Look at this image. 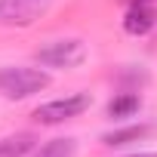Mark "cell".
<instances>
[{
	"label": "cell",
	"instance_id": "ba28073f",
	"mask_svg": "<svg viewBox=\"0 0 157 157\" xmlns=\"http://www.w3.org/2000/svg\"><path fill=\"white\" fill-rule=\"evenodd\" d=\"M139 105H142V102H139V96L123 90V93H117V96L108 102V117H111V120H114V117H129V114H136V111H139Z\"/></svg>",
	"mask_w": 157,
	"mask_h": 157
},
{
	"label": "cell",
	"instance_id": "5b68a950",
	"mask_svg": "<svg viewBox=\"0 0 157 157\" xmlns=\"http://www.w3.org/2000/svg\"><path fill=\"white\" fill-rule=\"evenodd\" d=\"M154 22H157V13L151 10V3H132L123 19V28L129 34H148L154 28Z\"/></svg>",
	"mask_w": 157,
	"mask_h": 157
},
{
	"label": "cell",
	"instance_id": "52a82bcc",
	"mask_svg": "<svg viewBox=\"0 0 157 157\" xmlns=\"http://www.w3.org/2000/svg\"><path fill=\"white\" fill-rule=\"evenodd\" d=\"M145 136H151V126H148V123H139V126H126V129L105 132V136H102V142H105V145H111V148H117V145L139 142V139H145Z\"/></svg>",
	"mask_w": 157,
	"mask_h": 157
},
{
	"label": "cell",
	"instance_id": "30bf717a",
	"mask_svg": "<svg viewBox=\"0 0 157 157\" xmlns=\"http://www.w3.org/2000/svg\"><path fill=\"white\" fill-rule=\"evenodd\" d=\"M136 157H157V151H154V154H136Z\"/></svg>",
	"mask_w": 157,
	"mask_h": 157
},
{
	"label": "cell",
	"instance_id": "9c48e42d",
	"mask_svg": "<svg viewBox=\"0 0 157 157\" xmlns=\"http://www.w3.org/2000/svg\"><path fill=\"white\" fill-rule=\"evenodd\" d=\"M74 154H77V142L74 139H52L34 157H74Z\"/></svg>",
	"mask_w": 157,
	"mask_h": 157
},
{
	"label": "cell",
	"instance_id": "3957f363",
	"mask_svg": "<svg viewBox=\"0 0 157 157\" xmlns=\"http://www.w3.org/2000/svg\"><path fill=\"white\" fill-rule=\"evenodd\" d=\"M49 6H52V0H0V25H6V28H28Z\"/></svg>",
	"mask_w": 157,
	"mask_h": 157
},
{
	"label": "cell",
	"instance_id": "8992f818",
	"mask_svg": "<svg viewBox=\"0 0 157 157\" xmlns=\"http://www.w3.org/2000/svg\"><path fill=\"white\" fill-rule=\"evenodd\" d=\"M34 145H37L34 132H13L6 139H0V157H25L34 151Z\"/></svg>",
	"mask_w": 157,
	"mask_h": 157
},
{
	"label": "cell",
	"instance_id": "7a4b0ae2",
	"mask_svg": "<svg viewBox=\"0 0 157 157\" xmlns=\"http://www.w3.org/2000/svg\"><path fill=\"white\" fill-rule=\"evenodd\" d=\"M34 59L46 68H77L83 59H86V43L77 40V37H65V40H49L43 43Z\"/></svg>",
	"mask_w": 157,
	"mask_h": 157
},
{
	"label": "cell",
	"instance_id": "277c9868",
	"mask_svg": "<svg viewBox=\"0 0 157 157\" xmlns=\"http://www.w3.org/2000/svg\"><path fill=\"white\" fill-rule=\"evenodd\" d=\"M93 105V99L86 93H74V96H65V99H52L46 105H40L34 111V120L37 123H62V120H71L77 114H83L86 108Z\"/></svg>",
	"mask_w": 157,
	"mask_h": 157
},
{
	"label": "cell",
	"instance_id": "6da1fadb",
	"mask_svg": "<svg viewBox=\"0 0 157 157\" xmlns=\"http://www.w3.org/2000/svg\"><path fill=\"white\" fill-rule=\"evenodd\" d=\"M46 86H49V74L40 68H22V65L0 68V93L6 99H28Z\"/></svg>",
	"mask_w": 157,
	"mask_h": 157
}]
</instances>
